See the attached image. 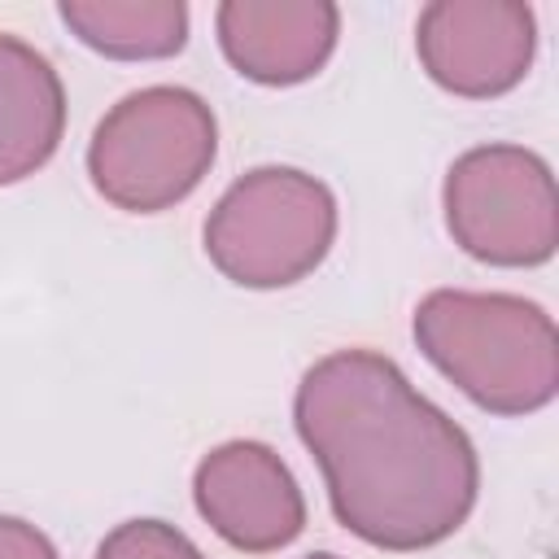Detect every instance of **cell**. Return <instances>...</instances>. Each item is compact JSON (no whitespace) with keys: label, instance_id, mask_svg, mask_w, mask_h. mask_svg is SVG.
Returning a JSON list of instances; mask_svg holds the SVG:
<instances>
[{"label":"cell","instance_id":"obj_4","mask_svg":"<svg viewBox=\"0 0 559 559\" xmlns=\"http://www.w3.org/2000/svg\"><path fill=\"white\" fill-rule=\"evenodd\" d=\"M336 231L332 192L288 166H262L231 183L205 223V253L245 288L297 284L314 271Z\"/></svg>","mask_w":559,"mask_h":559},{"label":"cell","instance_id":"obj_5","mask_svg":"<svg viewBox=\"0 0 559 559\" xmlns=\"http://www.w3.org/2000/svg\"><path fill=\"white\" fill-rule=\"evenodd\" d=\"M450 236L480 262L537 266L555 253V179L550 166L515 144L463 153L445 179Z\"/></svg>","mask_w":559,"mask_h":559},{"label":"cell","instance_id":"obj_12","mask_svg":"<svg viewBox=\"0 0 559 559\" xmlns=\"http://www.w3.org/2000/svg\"><path fill=\"white\" fill-rule=\"evenodd\" d=\"M0 559H57L52 542L31 528L26 520H13V515H0Z\"/></svg>","mask_w":559,"mask_h":559},{"label":"cell","instance_id":"obj_8","mask_svg":"<svg viewBox=\"0 0 559 559\" xmlns=\"http://www.w3.org/2000/svg\"><path fill=\"white\" fill-rule=\"evenodd\" d=\"M214 31L240 79L288 87L323 70L341 35V9L328 0H227L214 9Z\"/></svg>","mask_w":559,"mask_h":559},{"label":"cell","instance_id":"obj_10","mask_svg":"<svg viewBox=\"0 0 559 559\" xmlns=\"http://www.w3.org/2000/svg\"><path fill=\"white\" fill-rule=\"evenodd\" d=\"M70 35L114 61H157L188 44L183 0H61Z\"/></svg>","mask_w":559,"mask_h":559},{"label":"cell","instance_id":"obj_2","mask_svg":"<svg viewBox=\"0 0 559 559\" xmlns=\"http://www.w3.org/2000/svg\"><path fill=\"white\" fill-rule=\"evenodd\" d=\"M415 341L485 411L528 415L555 397L559 345L537 301L441 288L415 310Z\"/></svg>","mask_w":559,"mask_h":559},{"label":"cell","instance_id":"obj_13","mask_svg":"<svg viewBox=\"0 0 559 559\" xmlns=\"http://www.w3.org/2000/svg\"><path fill=\"white\" fill-rule=\"evenodd\" d=\"M310 559H336V555H310Z\"/></svg>","mask_w":559,"mask_h":559},{"label":"cell","instance_id":"obj_7","mask_svg":"<svg viewBox=\"0 0 559 559\" xmlns=\"http://www.w3.org/2000/svg\"><path fill=\"white\" fill-rule=\"evenodd\" d=\"M197 511L210 528L240 550H280L306 524V502L297 480L275 450L258 441H227L197 467Z\"/></svg>","mask_w":559,"mask_h":559},{"label":"cell","instance_id":"obj_9","mask_svg":"<svg viewBox=\"0 0 559 559\" xmlns=\"http://www.w3.org/2000/svg\"><path fill=\"white\" fill-rule=\"evenodd\" d=\"M66 127V87L44 52L0 31V183L39 170Z\"/></svg>","mask_w":559,"mask_h":559},{"label":"cell","instance_id":"obj_11","mask_svg":"<svg viewBox=\"0 0 559 559\" xmlns=\"http://www.w3.org/2000/svg\"><path fill=\"white\" fill-rule=\"evenodd\" d=\"M96 559H205V555L162 520H127L100 542Z\"/></svg>","mask_w":559,"mask_h":559},{"label":"cell","instance_id":"obj_3","mask_svg":"<svg viewBox=\"0 0 559 559\" xmlns=\"http://www.w3.org/2000/svg\"><path fill=\"white\" fill-rule=\"evenodd\" d=\"M218 148L210 105L188 87H140L96 127L87 148L92 183L131 214H157L183 201Z\"/></svg>","mask_w":559,"mask_h":559},{"label":"cell","instance_id":"obj_6","mask_svg":"<svg viewBox=\"0 0 559 559\" xmlns=\"http://www.w3.org/2000/svg\"><path fill=\"white\" fill-rule=\"evenodd\" d=\"M537 48V17L515 0H432L415 22V52L432 83L454 96L511 92Z\"/></svg>","mask_w":559,"mask_h":559},{"label":"cell","instance_id":"obj_1","mask_svg":"<svg viewBox=\"0 0 559 559\" xmlns=\"http://www.w3.org/2000/svg\"><path fill=\"white\" fill-rule=\"evenodd\" d=\"M297 432L323 467L336 520L371 546H437L476 502L467 432L380 354L341 349L314 362L297 389Z\"/></svg>","mask_w":559,"mask_h":559}]
</instances>
